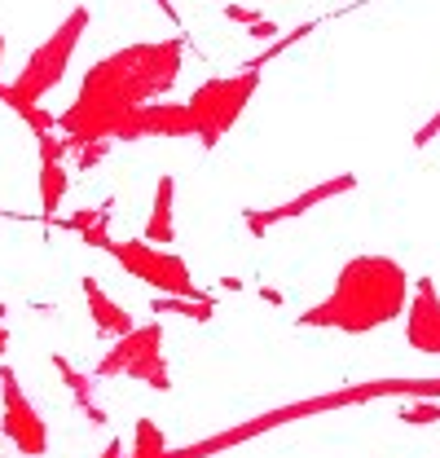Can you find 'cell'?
<instances>
[{"label": "cell", "mask_w": 440, "mask_h": 458, "mask_svg": "<svg viewBox=\"0 0 440 458\" xmlns=\"http://www.w3.org/2000/svg\"><path fill=\"white\" fill-rule=\"evenodd\" d=\"M185 66V40H137L106 54L102 62L89 66L80 80V98L57 114V137L66 150L93 146V141H128L132 114L146 111L150 102H164L172 93L176 75Z\"/></svg>", "instance_id": "1"}, {"label": "cell", "mask_w": 440, "mask_h": 458, "mask_svg": "<svg viewBox=\"0 0 440 458\" xmlns=\"http://www.w3.org/2000/svg\"><path fill=\"white\" fill-rule=\"evenodd\" d=\"M410 304V274L392 256H352L322 304L300 313V327H322L339 335H370L392 327Z\"/></svg>", "instance_id": "2"}, {"label": "cell", "mask_w": 440, "mask_h": 458, "mask_svg": "<svg viewBox=\"0 0 440 458\" xmlns=\"http://www.w3.org/2000/svg\"><path fill=\"white\" fill-rule=\"evenodd\" d=\"M379 397H440V375H427V379H370V384H352V388H339V393H322V397H304V401H291V405H277L269 414H256L238 428H224V432H212L194 445H167L164 458H212L224 454L251 437H265L282 423H300L309 414H326V410H343V405H366V401H379Z\"/></svg>", "instance_id": "3"}, {"label": "cell", "mask_w": 440, "mask_h": 458, "mask_svg": "<svg viewBox=\"0 0 440 458\" xmlns=\"http://www.w3.org/2000/svg\"><path fill=\"white\" fill-rule=\"evenodd\" d=\"M84 31H89V9L75 4V9L57 22L54 36H49L45 45L31 49V57L22 62V71H18L9 84H0V102H4L13 114H27V111H36V106H45V98L66 80L71 57L80 49Z\"/></svg>", "instance_id": "4"}, {"label": "cell", "mask_w": 440, "mask_h": 458, "mask_svg": "<svg viewBox=\"0 0 440 458\" xmlns=\"http://www.w3.org/2000/svg\"><path fill=\"white\" fill-rule=\"evenodd\" d=\"M260 71L265 66H242L238 75H220V80H207L190 93L185 111H190V123H194V141L199 146H220V137L242 119V111L251 106L256 89H260Z\"/></svg>", "instance_id": "5"}, {"label": "cell", "mask_w": 440, "mask_h": 458, "mask_svg": "<svg viewBox=\"0 0 440 458\" xmlns=\"http://www.w3.org/2000/svg\"><path fill=\"white\" fill-rule=\"evenodd\" d=\"M164 322H141L132 327L128 335L110 344V352L97 361L93 379H137V384H150L155 393L172 388V375H167V352H164Z\"/></svg>", "instance_id": "6"}, {"label": "cell", "mask_w": 440, "mask_h": 458, "mask_svg": "<svg viewBox=\"0 0 440 458\" xmlns=\"http://www.w3.org/2000/svg\"><path fill=\"white\" fill-rule=\"evenodd\" d=\"M110 256L119 260V269L123 274H132L137 283L155 286L159 295H176V300H203V304H216L203 286L194 283V274H190V265L181 260V256H172L167 247H150V242H141V238H110L106 247Z\"/></svg>", "instance_id": "7"}, {"label": "cell", "mask_w": 440, "mask_h": 458, "mask_svg": "<svg viewBox=\"0 0 440 458\" xmlns=\"http://www.w3.org/2000/svg\"><path fill=\"white\" fill-rule=\"evenodd\" d=\"M0 428L9 437V445L27 458H45L49 454V423L45 414L31 405V397L22 393L18 375L9 366H0Z\"/></svg>", "instance_id": "8"}, {"label": "cell", "mask_w": 440, "mask_h": 458, "mask_svg": "<svg viewBox=\"0 0 440 458\" xmlns=\"http://www.w3.org/2000/svg\"><path fill=\"white\" fill-rule=\"evenodd\" d=\"M357 190V176L352 172H339V176H330V181H317V185H309L300 199H291V203H277V208H265V212H247L242 221L247 229L256 233V238H265L274 225L282 221H295V216H304V212H313V208H322L326 199H339V194H352Z\"/></svg>", "instance_id": "9"}, {"label": "cell", "mask_w": 440, "mask_h": 458, "mask_svg": "<svg viewBox=\"0 0 440 458\" xmlns=\"http://www.w3.org/2000/svg\"><path fill=\"white\" fill-rule=\"evenodd\" d=\"M405 340L414 352L440 357V291L432 278H419L405 304Z\"/></svg>", "instance_id": "10"}, {"label": "cell", "mask_w": 440, "mask_h": 458, "mask_svg": "<svg viewBox=\"0 0 440 458\" xmlns=\"http://www.w3.org/2000/svg\"><path fill=\"white\" fill-rule=\"evenodd\" d=\"M141 137H194L185 102H150L146 111H137L128 123V141H141Z\"/></svg>", "instance_id": "11"}, {"label": "cell", "mask_w": 440, "mask_h": 458, "mask_svg": "<svg viewBox=\"0 0 440 458\" xmlns=\"http://www.w3.org/2000/svg\"><path fill=\"white\" fill-rule=\"evenodd\" d=\"M84 300H89V318H93V327H97V335L102 340H119V335H128L137 322H132V313L123 309V304H114L106 291H102V283L97 278H84Z\"/></svg>", "instance_id": "12"}, {"label": "cell", "mask_w": 440, "mask_h": 458, "mask_svg": "<svg viewBox=\"0 0 440 458\" xmlns=\"http://www.w3.org/2000/svg\"><path fill=\"white\" fill-rule=\"evenodd\" d=\"M176 238V181L172 176H159L155 185V203H150V216H146V238L150 247H167Z\"/></svg>", "instance_id": "13"}, {"label": "cell", "mask_w": 440, "mask_h": 458, "mask_svg": "<svg viewBox=\"0 0 440 458\" xmlns=\"http://www.w3.org/2000/svg\"><path fill=\"white\" fill-rule=\"evenodd\" d=\"M54 370L62 375V384L71 388V397H75V405H80V414H84L93 428H106V410L97 405V379L84 375L80 366H71L62 352H54Z\"/></svg>", "instance_id": "14"}, {"label": "cell", "mask_w": 440, "mask_h": 458, "mask_svg": "<svg viewBox=\"0 0 440 458\" xmlns=\"http://www.w3.org/2000/svg\"><path fill=\"white\" fill-rule=\"evenodd\" d=\"M57 225L80 233V238H84L89 247H97V251L110 247V208H80V212H71V216L57 221Z\"/></svg>", "instance_id": "15"}, {"label": "cell", "mask_w": 440, "mask_h": 458, "mask_svg": "<svg viewBox=\"0 0 440 458\" xmlns=\"http://www.w3.org/2000/svg\"><path fill=\"white\" fill-rule=\"evenodd\" d=\"M66 190H71L66 164H40V212H45V221H57V208H62Z\"/></svg>", "instance_id": "16"}, {"label": "cell", "mask_w": 440, "mask_h": 458, "mask_svg": "<svg viewBox=\"0 0 440 458\" xmlns=\"http://www.w3.org/2000/svg\"><path fill=\"white\" fill-rule=\"evenodd\" d=\"M164 454H167L164 428H159L155 419H137V428H132V450L123 458H164Z\"/></svg>", "instance_id": "17"}, {"label": "cell", "mask_w": 440, "mask_h": 458, "mask_svg": "<svg viewBox=\"0 0 440 458\" xmlns=\"http://www.w3.org/2000/svg\"><path fill=\"white\" fill-rule=\"evenodd\" d=\"M155 313H176V318H190V322H212L216 304H203V300H176V295H159V300H155Z\"/></svg>", "instance_id": "18"}, {"label": "cell", "mask_w": 440, "mask_h": 458, "mask_svg": "<svg viewBox=\"0 0 440 458\" xmlns=\"http://www.w3.org/2000/svg\"><path fill=\"white\" fill-rule=\"evenodd\" d=\"M224 18H233V22H242L251 36H260V40H277L282 31H277V22H269L265 13H256V9H247V4H224Z\"/></svg>", "instance_id": "19"}, {"label": "cell", "mask_w": 440, "mask_h": 458, "mask_svg": "<svg viewBox=\"0 0 440 458\" xmlns=\"http://www.w3.org/2000/svg\"><path fill=\"white\" fill-rule=\"evenodd\" d=\"M396 419L401 423H440V405L436 401H410L396 410Z\"/></svg>", "instance_id": "20"}, {"label": "cell", "mask_w": 440, "mask_h": 458, "mask_svg": "<svg viewBox=\"0 0 440 458\" xmlns=\"http://www.w3.org/2000/svg\"><path fill=\"white\" fill-rule=\"evenodd\" d=\"M440 132V111L432 114V119H427V123H423V128H419V132H414V146H427V141H432V137H436Z\"/></svg>", "instance_id": "21"}, {"label": "cell", "mask_w": 440, "mask_h": 458, "mask_svg": "<svg viewBox=\"0 0 440 458\" xmlns=\"http://www.w3.org/2000/svg\"><path fill=\"white\" fill-rule=\"evenodd\" d=\"M102 458H123V445H119V441H110L106 450H102Z\"/></svg>", "instance_id": "22"}, {"label": "cell", "mask_w": 440, "mask_h": 458, "mask_svg": "<svg viewBox=\"0 0 440 458\" xmlns=\"http://www.w3.org/2000/svg\"><path fill=\"white\" fill-rule=\"evenodd\" d=\"M0 66H4V36H0ZM0 84H4V80H0Z\"/></svg>", "instance_id": "23"}, {"label": "cell", "mask_w": 440, "mask_h": 458, "mask_svg": "<svg viewBox=\"0 0 440 458\" xmlns=\"http://www.w3.org/2000/svg\"><path fill=\"white\" fill-rule=\"evenodd\" d=\"M0 322H4V304H0Z\"/></svg>", "instance_id": "24"}]
</instances>
